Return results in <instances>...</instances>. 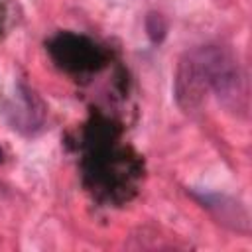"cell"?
Masks as SVG:
<instances>
[{
	"instance_id": "6da1fadb",
	"label": "cell",
	"mask_w": 252,
	"mask_h": 252,
	"mask_svg": "<svg viewBox=\"0 0 252 252\" xmlns=\"http://www.w3.org/2000/svg\"><path fill=\"white\" fill-rule=\"evenodd\" d=\"M175 100L185 112L203 106L213 93L224 102H236L244 96V77L234 55L219 45H203L183 53L175 81Z\"/></svg>"
},
{
	"instance_id": "7a4b0ae2",
	"label": "cell",
	"mask_w": 252,
	"mask_h": 252,
	"mask_svg": "<svg viewBox=\"0 0 252 252\" xmlns=\"http://www.w3.org/2000/svg\"><path fill=\"white\" fill-rule=\"evenodd\" d=\"M49 53L55 63L67 71L83 73L93 71L102 65L104 57L96 43L83 35L75 33H59L49 41Z\"/></svg>"
},
{
	"instance_id": "3957f363",
	"label": "cell",
	"mask_w": 252,
	"mask_h": 252,
	"mask_svg": "<svg viewBox=\"0 0 252 252\" xmlns=\"http://www.w3.org/2000/svg\"><path fill=\"white\" fill-rule=\"evenodd\" d=\"M146 32H148V37L154 43H159L165 37V32H167V24H165L163 16L156 14V12H150L146 16Z\"/></svg>"
},
{
	"instance_id": "277c9868",
	"label": "cell",
	"mask_w": 252,
	"mask_h": 252,
	"mask_svg": "<svg viewBox=\"0 0 252 252\" xmlns=\"http://www.w3.org/2000/svg\"><path fill=\"white\" fill-rule=\"evenodd\" d=\"M4 161V152H2V148H0V163Z\"/></svg>"
}]
</instances>
